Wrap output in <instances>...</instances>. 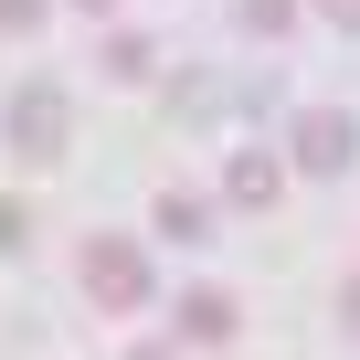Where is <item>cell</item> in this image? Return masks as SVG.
<instances>
[{
    "label": "cell",
    "mask_w": 360,
    "mask_h": 360,
    "mask_svg": "<svg viewBox=\"0 0 360 360\" xmlns=\"http://www.w3.org/2000/svg\"><path fill=\"white\" fill-rule=\"evenodd\" d=\"M0 138H11V159H64V138H75V96H64V85H22L11 106H0Z\"/></svg>",
    "instance_id": "1"
},
{
    "label": "cell",
    "mask_w": 360,
    "mask_h": 360,
    "mask_svg": "<svg viewBox=\"0 0 360 360\" xmlns=\"http://www.w3.org/2000/svg\"><path fill=\"white\" fill-rule=\"evenodd\" d=\"M349 159H360V117H349V106H297V127H286V169L339 180Z\"/></svg>",
    "instance_id": "2"
},
{
    "label": "cell",
    "mask_w": 360,
    "mask_h": 360,
    "mask_svg": "<svg viewBox=\"0 0 360 360\" xmlns=\"http://www.w3.org/2000/svg\"><path fill=\"white\" fill-rule=\"evenodd\" d=\"M85 297H96L106 318H138V307H148V255H138L127 233H96V244H85Z\"/></svg>",
    "instance_id": "3"
},
{
    "label": "cell",
    "mask_w": 360,
    "mask_h": 360,
    "mask_svg": "<svg viewBox=\"0 0 360 360\" xmlns=\"http://www.w3.org/2000/svg\"><path fill=\"white\" fill-rule=\"evenodd\" d=\"M169 328H180V349H223V339L244 328V307H233V286H180Z\"/></svg>",
    "instance_id": "4"
},
{
    "label": "cell",
    "mask_w": 360,
    "mask_h": 360,
    "mask_svg": "<svg viewBox=\"0 0 360 360\" xmlns=\"http://www.w3.org/2000/svg\"><path fill=\"white\" fill-rule=\"evenodd\" d=\"M223 202H233V212H276V202H286V148H244L233 180H223Z\"/></svg>",
    "instance_id": "5"
},
{
    "label": "cell",
    "mask_w": 360,
    "mask_h": 360,
    "mask_svg": "<svg viewBox=\"0 0 360 360\" xmlns=\"http://www.w3.org/2000/svg\"><path fill=\"white\" fill-rule=\"evenodd\" d=\"M159 233H169V244H212V202L169 180V191H159Z\"/></svg>",
    "instance_id": "6"
},
{
    "label": "cell",
    "mask_w": 360,
    "mask_h": 360,
    "mask_svg": "<svg viewBox=\"0 0 360 360\" xmlns=\"http://www.w3.org/2000/svg\"><path fill=\"white\" fill-rule=\"evenodd\" d=\"M148 64H159L148 32H106V75H117V85H148Z\"/></svg>",
    "instance_id": "7"
},
{
    "label": "cell",
    "mask_w": 360,
    "mask_h": 360,
    "mask_svg": "<svg viewBox=\"0 0 360 360\" xmlns=\"http://www.w3.org/2000/svg\"><path fill=\"white\" fill-rule=\"evenodd\" d=\"M43 11H53V0H0V32L22 43V32H43Z\"/></svg>",
    "instance_id": "8"
},
{
    "label": "cell",
    "mask_w": 360,
    "mask_h": 360,
    "mask_svg": "<svg viewBox=\"0 0 360 360\" xmlns=\"http://www.w3.org/2000/svg\"><path fill=\"white\" fill-rule=\"evenodd\" d=\"M297 22V0H244V32H286Z\"/></svg>",
    "instance_id": "9"
},
{
    "label": "cell",
    "mask_w": 360,
    "mask_h": 360,
    "mask_svg": "<svg viewBox=\"0 0 360 360\" xmlns=\"http://www.w3.org/2000/svg\"><path fill=\"white\" fill-rule=\"evenodd\" d=\"M32 244V202H0V255H22Z\"/></svg>",
    "instance_id": "10"
},
{
    "label": "cell",
    "mask_w": 360,
    "mask_h": 360,
    "mask_svg": "<svg viewBox=\"0 0 360 360\" xmlns=\"http://www.w3.org/2000/svg\"><path fill=\"white\" fill-rule=\"evenodd\" d=\"M318 22H339V32H360V0H318Z\"/></svg>",
    "instance_id": "11"
},
{
    "label": "cell",
    "mask_w": 360,
    "mask_h": 360,
    "mask_svg": "<svg viewBox=\"0 0 360 360\" xmlns=\"http://www.w3.org/2000/svg\"><path fill=\"white\" fill-rule=\"evenodd\" d=\"M127 360H180V328H169V339H138Z\"/></svg>",
    "instance_id": "12"
},
{
    "label": "cell",
    "mask_w": 360,
    "mask_h": 360,
    "mask_svg": "<svg viewBox=\"0 0 360 360\" xmlns=\"http://www.w3.org/2000/svg\"><path fill=\"white\" fill-rule=\"evenodd\" d=\"M339 328H349V339H360V276H349V286H339Z\"/></svg>",
    "instance_id": "13"
},
{
    "label": "cell",
    "mask_w": 360,
    "mask_h": 360,
    "mask_svg": "<svg viewBox=\"0 0 360 360\" xmlns=\"http://www.w3.org/2000/svg\"><path fill=\"white\" fill-rule=\"evenodd\" d=\"M64 11H85V22H106V11H117V0H64Z\"/></svg>",
    "instance_id": "14"
}]
</instances>
